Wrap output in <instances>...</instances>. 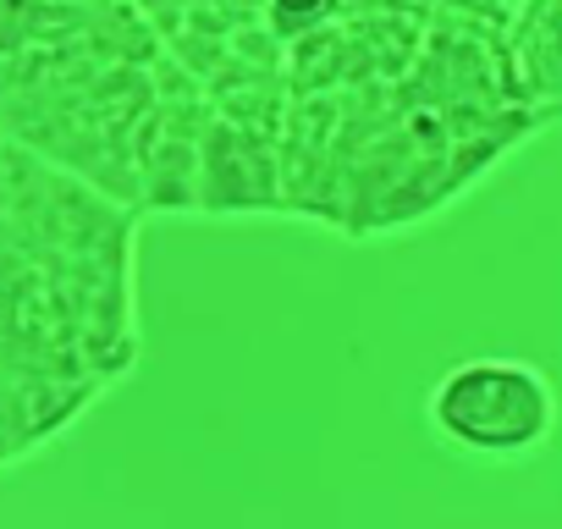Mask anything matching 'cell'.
<instances>
[{"label": "cell", "instance_id": "6da1fadb", "mask_svg": "<svg viewBox=\"0 0 562 529\" xmlns=\"http://www.w3.org/2000/svg\"><path fill=\"white\" fill-rule=\"evenodd\" d=\"M425 419L436 441L469 463H524L551 447L562 403L540 364L513 353H474L441 370L425 397Z\"/></svg>", "mask_w": 562, "mask_h": 529}]
</instances>
